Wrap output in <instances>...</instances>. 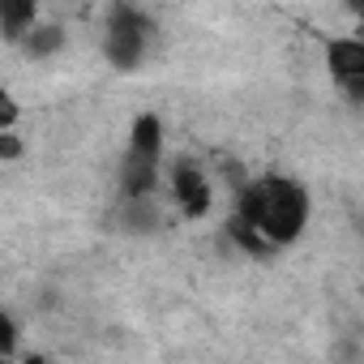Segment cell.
Wrapping results in <instances>:
<instances>
[{"label":"cell","mask_w":364,"mask_h":364,"mask_svg":"<svg viewBox=\"0 0 364 364\" xmlns=\"http://www.w3.org/2000/svg\"><path fill=\"white\" fill-rule=\"evenodd\" d=\"M313 219V198L296 176L266 171L236 189V206L223 223L228 240L245 257H274L279 249H291Z\"/></svg>","instance_id":"cell-1"},{"label":"cell","mask_w":364,"mask_h":364,"mask_svg":"<svg viewBox=\"0 0 364 364\" xmlns=\"http://www.w3.org/2000/svg\"><path fill=\"white\" fill-rule=\"evenodd\" d=\"M103 60L116 73H133L146 65L150 48H154V22L137 0H112L103 14V35H99Z\"/></svg>","instance_id":"cell-2"},{"label":"cell","mask_w":364,"mask_h":364,"mask_svg":"<svg viewBox=\"0 0 364 364\" xmlns=\"http://www.w3.org/2000/svg\"><path fill=\"white\" fill-rule=\"evenodd\" d=\"M163 189H167L176 215L189 219V223H202L215 210V180H210L206 163H198L189 154H176L163 167Z\"/></svg>","instance_id":"cell-3"},{"label":"cell","mask_w":364,"mask_h":364,"mask_svg":"<svg viewBox=\"0 0 364 364\" xmlns=\"http://www.w3.org/2000/svg\"><path fill=\"white\" fill-rule=\"evenodd\" d=\"M321 56H326V73H330L334 90L347 103H364V39L355 31L351 35H330L321 43Z\"/></svg>","instance_id":"cell-4"},{"label":"cell","mask_w":364,"mask_h":364,"mask_svg":"<svg viewBox=\"0 0 364 364\" xmlns=\"http://www.w3.org/2000/svg\"><path fill=\"white\" fill-rule=\"evenodd\" d=\"M124 154H137V159H150V163H163L167 159V129H163V116L159 112H137L129 120Z\"/></svg>","instance_id":"cell-5"},{"label":"cell","mask_w":364,"mask_h":364,"mask_svg":"<svg viewBox=\"0 0 364 364\" xmlns=\"http://www.w3.org/2000/svg\"><path fill=\"white\" fill-rule=\"evenodd\" d=\"M163 167L167 163H150V159H137V154H120V171H116L120 202H129V198H154L163 189Z\"/></svg>","instance_id":"cell-6"},{"label":"cell","mask_w":364,"mask_h":364,"mask_svg":"<svg viewBox=\"0 0 364 364\" xmlns=\"http://www.w3.org/2000/svg\"><path fill=\"white\" fill-rule=\"evenodd\" d=\"M39 9H43V0H0V39L9 48H18L35 31Z\"/></svg>","instance_id":"cell-7"},{"label":"cell","mask_w":364,"mask_h":364,"mask_svg":"<svg viewBox=\"0 0 364 364\" xmlns=\"http://www.w3.org/2000/svg\"><path fill=\"white\" fill-rule=\"evenodd\" d=\"M65 43H69L65 26H60V22H43V18H39V22H35V31H31L18 48H22V52H31L35 60H48V56H60V48H65Z\"/></svg>","instance_id":"cell-8"},{"label":"cell","mask_w":364,"mask_h":364,"mask_svg":"<svg viewBox=\"0 0 364 364\" xmlns=\"http://www.w3.org/2000/svg\"><path fill=\"white\" fill-rule=\"evenodd\" d=\"M18 338H22L18 321H14L9 313H0V355H5V360H14V355H18Z\"/></svg>","instance_id":"cell-9"},{"label":"cell","mask_w":364,"mask_h":364,"mask_svg":"<svg viewBox=\"0 0 364 364\" xmlns=\"http://www.w3.org/2000/svg\"><path fill=\"white\" fill-rule=\"evenodd\" d=\"M0 159H5V163H18V159H22V137H18V129H0Z\"/></svg>","instance_id":"cell-10"},{"label":"cell","mask_w":364,"mask_h":364,"mask_svg":"<svg viewBox=\"0 0 364 364\" xmlns=\"http://www.w3.org/2000/svg\"><path fill=\"white\" fill-rule=\"evenodd\" d=\"M18 120H22L18 99L14 95H0V129H18Z\"/></svg>","instance_id":"cell-11"},{"label":"cell","mask_w":364,"mask_h":364,"mask_svg":"<svg viewBox=\"0 0 364 364\" xmlns=\"http://www.w3.org/2000/svg\"><path fill=\"white\" fill-rule=\"evenodd\" d=\"M343 9L351 14V22H355V35L364 39V0H343Z\"/></svg>","instance_id":"cell-12"}]
</instances>
